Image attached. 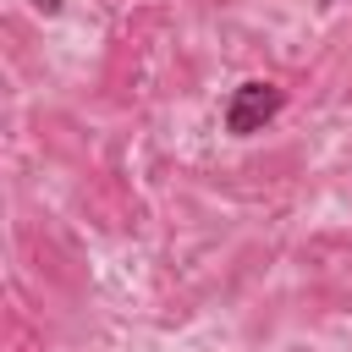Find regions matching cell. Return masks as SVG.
<instances>
[{"label":"cell","instance_id":"obj_1","mask_svg":"<svg viewBox=\"0 0 352 352\" xmlns=\"http://www.w3.org/2000/svg\"><path fill=\"white\" fill-rule=\"evenodd\" d=\"M280 110H286V88H275V82H264V77H248V82H236L231 99H226V132H231V138H253V132H264Z\"/></svg>","mask_w":352,"mask_h":352}]
</instances>
